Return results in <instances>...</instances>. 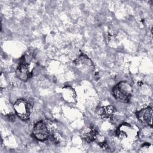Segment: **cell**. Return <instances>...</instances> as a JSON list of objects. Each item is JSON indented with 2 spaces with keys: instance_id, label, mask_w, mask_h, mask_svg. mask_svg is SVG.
Masks as SVG:
<instances>
[{
  "instance_id": "cell-1",
  "label": "cell",
  "mask_w": 153,
  "mask_h": 153,
  "mask_svg": "<svg viewBox=\"0 0 153 153\" xmlns=\"http://www.w3.org/2000/svg\"><path fill=\"white\" fill-rule=\"evenodd\" d=\"M117 136L123 143L130 144L134 142L138 136V130L130 124H122L117 129Z\"/></svg>"
},
{
  "instance_id": "cell-2",
  "label": "cell",
  "mask_w": 153,
  "mask_h": 153,
  "mask_svg": "<svg viewBox=\"0 0 153 153\" xmlns=\"http://www.w3.org/2000/svg\"><path fill=\"white\" fill-rule=\"evenodd\" d=\"M132 87L126 81H121L113 88L112 93L114 97L123 103H127L130 100L132 95Z\"/></svg>"
},
{
  "instance_id": "cell-3",
  "label": "cell",
  "mask_w": 153,
  "mask_h": 153,
  "mask_svg": "<svg viewBox=\"0 0 153 153\" xmlns=\"http://www.w3.org/2000/svg\"><path fill=\"white\" fill-rule=\"evenodd\" d=\"M14 109L16 115L21 120L26 121L30 118L32 105L27 100L18 99L14 104Z\"/></svg>"
},
{
  "instance_id": "cell-4",
  "label": "cell",
  "mask_w": 153,
  "mask_h": 153,
  "mask_svg": "<svg viewBox=\"0 0 153 153\" xmlns=\"http://www.w3.org/2000/svg\"><path fill=\"white\" fill-rule=\"evenodd\" d=\"M32 134L36 139L40 141L48 140L53 135V134H51L48 125L42 121L37 123L34 126Z\"/></svg>"
},
{
  "instance_id": "cell-5",
  "label": "cell",
  "mask_w": 153,
  "mask_h": 153,
  "mask_svg": "<svg viewBox=\"0 0 153 153\" xmlns=\"http://www.w3.org/2000/svg\"><path fill=\"white\" fill-rule=\"evenodd\" d=\"M74 65L79 71L84 74H90L94 70V66L91 60L83 54L75 59Z\"/></svg>"
},
{
  "instance_id": "cell-6",
  "label": "cell",
  "mask_w": 153,
  "mask_h": 153,
  "mask_svg": "<svg viewBox=\"0 0 153 153\" xmlns=\"http://www.w3.org/2000/svg\"><path fill=\"white\" fill-rule=\"evenodd\" d=\"M136 117L139 121L147 126H152V108L151 106H148L142 109L141 110L136 112Z\"/></svg>"
},
{
  "instance_id": "cell-7",
  "label": "cell",
  "mask_w": 153,
  "mask_h": 153,
  "mask_svg": "<svg viewBox=\"0 0 153 153\" xmlns=\"http://www.w3.org/2000/svg\"><path fill=\"white\" fill-rule=\"evenodd\" d=\"M31 75L30 69L28 64L25 62H22L20 63L16 71V76L20 80L23 81H26Z\"/></svg>"
},
{
  "instance_id": "cell-8",
  "label": "cell",
  "mask_w": 153,
  "mask_h": 153,
  "mask_svg": "<svg viewBox=\"0 0 153 153\" xmlns=\"http://www.w3.org/2000/svg\"><path fill=\"white\" fill-rule=\"evenodd\" d=\"M98 135L96 129L91 126L87 127L83 129L81 133V137L87 142H91L94 140Z\"/></svg>"
},
{
  "instance_id": "cell-9",
  "label": "cell",
  "mask_w": 153,
  "mask_h": 153,
  "mask_svg": "<svg viewBox=\"0 0 153 153\" xmlns=\"http://www.w3.org/2000/svg\"><path fill=\"white\" fill-rule=\"evenodd\" d=\"M115 110L114 108L111 105L102 107L99 110V115L102 118L110 120L112 118Z\"/></svg>"
}]
</instances>
